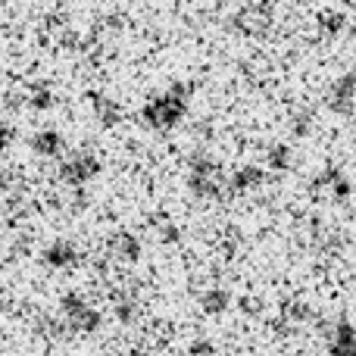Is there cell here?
I'll return each instance as SVG.
<instances>
[{"mask_svg":"<svg viewBox=\"0 0 356 356\" xmlns=\"http://www.w3.org/2000/svg\"><path fill=\"white\" fill-rule=\"evenodd\" d=\"M188 85H175L172 91L166 94H156V97H150L147 104H144L141 116L147 119V125H154V129H172L184 119V113H188Z\"/></svg>","mask_w":356,"mask_h":356,"instance_id":"obj_1","label":"cell"},{"mask_svg":"<svg viewBox=\"0 0 356 356\" xmlns=\"http://www.w3.org/2000/svg\"><path fill=\"white\" fill-rule=\"evenodd\" d=\"M63 316H66V325L79 334H91V332L100 328L97 307H91V303L79 294H69L66 300H63Z\"/></svg>","mask_w":356,"mask_h":356,"instance_id":"obj_2","label":"cell"},{"mask_svg":"<svg viewBox=\"0 0 356 356\" xmlns=\"http://www.w3.org/2000/svg\"><path fill=\"white\" fill-rule=\"evenodd\" d=\"M325 347L332 356H356V325L347 319H334L325 328Z\"/></svg>","mask_w":356,"mask_h":356,"instance_id":"obj_3","label":"cell"},{"mask_svg":"<svg viewBox=\"0 0 356 356\" xmlns=\"http://www.w3.org/2000/svg\"><path fill=\"white\" fill-rule=\"evenodd\" d=\"M328 106L334 113H350L356 106V69L353 72H344L328 91Z\"/></svg>","mask_w":356,"mask_h":356,"instance_id":"obj_4","label":"cell"},{"mask_svg":"<svg viewBox=\"0 0 356 356\" xmlns=\"http://www.w3.org/2000/svg\"><path fill=\"white\" fill-rule=\"evenodd\" d=\"M263 178H266V172L259 166H241L225 175V194H244V191H250V188H259Z\"/></svg>","mask_w":356,"mask_h":356,"instance_id":"obj_5","label":"cell"},{"mask_svg":"<svg viewBox=\"0 0 356 356\" xmlns=\"http://www.w3.org/2000/svg\"><path fill=\"white\" fill-rule=\"evenodd\" d=\"M110 253L125 259V263H135V259L141 257V244H138V238L131 232H119V234H113V241H110Z\"/></svg>","mask_w":356,"mask_h":356,"instance_id":"obj_6","label":"cell"},{"mask_svg":"<svg viewBox=\"0 0 356 356\" xmlns=\"http://www.w3.org/2000/svg\"><path fill=\"white\" fill-rule=\"evenodd\" d=\"M200 307H203V313H209V316H222L232 307V294H228L225 288H209V291H203Z\"/></svg>","mask_w":356,"mask_h":356,"instance_id":"obj_7","label":"cell"},{"mask_svg":"<svg viewBox=\"0 0 356 356\" xmlns=\"http://www.w3.org/2000/svg\"><path fill=\"white\" fill-rule=\"evenodd\" d=\"M266 163H269V169H288V163H291L288 144H275V147L266 150Z\"/></svg>","mask_w":356,"mask_h":356,"instance_id":"obj_8","label":"cell"},{"mask_svg":"<svg viewBox=\"0 0 356 356\" xmlns=\"http://www.w3.org/2000/svg\"><path fill=\"white\" fill-rule=\"evenodd\" d=\"M319 29L325 31L328 38H332V35H338V31L344 29V16H341V13H325V16L319 19Z\"/></svg>","mask_w":356,"mask_h":356,"instance_id":"obj_9","label":"cell"}]
</instances>
